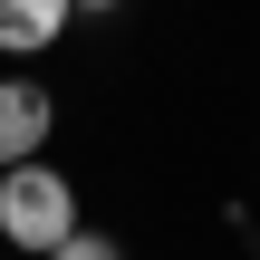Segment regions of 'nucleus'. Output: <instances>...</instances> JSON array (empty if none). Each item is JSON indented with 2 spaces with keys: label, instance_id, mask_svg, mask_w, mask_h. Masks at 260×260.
I'll use <instances>...</instances> for the list:
<instances>
[{
  "label": "nucleus",
  "instance_id": "nucleus-1",
  "mask_svg": "<svg viewBox=\"0 0 260 260\" xmlns=\"http://www.w3.org/2000/svg\"><path fill=\"white\" fill-rule=\"evenodd\" d=\"M68 232H77V183H68L48 154L10 164V174H0V241H10V251H39V260H48Z\"/></svg>",
  "mask_w": 260,
  "mask_h": 260
},
{
  "label": "nucleus",
  "instance_id": "nucleus-2",
  "mask_svg": "<svg viewBox=\"0 0 260 260\" xmlns=\"http://www.w3.org/2000/svg\"><path fill=\"white\" fill-rule=\"evenodd\" d=\"M48 125H58V96H48L39 77H0V174L29 164V154L48 145Z\"/></svg>",
  "mask_w": 260,
  "mask_h": 260
},
{
  "label": "nucleus",
  "instance_id": "nucleus-3",
  "mask_svg": "<svg viewBox=\"0 0 260 260\" xmlns=\"http://www.w3.org/2000/svg\"><path fill=\"white\" fill-rule=\"evenodd\" d=\"M68 19H77V0H0V58H39V48H58Z\"/></svg>",
  "mask_w": 260,
  "mask_h": 260
},
{
  "label": "nucleus",
  "instance_id": "nucleus-4",
  "mask_svg": "<svg viewBox=\"0 0 260 260\" xmlns=\"http://www.w3.org/2000/svg\"><path fill=\"white\" fill-rule=\"evenodd\" d=\"M48 260H125V241H116V232H87V222H77V232H68V241H58Z\"/></svg>",
  "mask_w": 260,
  "mask_h": 260
},
{
  "label": "nucleus",
  "instance_id": "nucleus-5",
  "mask_svg": "<svg viewBox=\"0 0 260 260\" xmlns=\"http://www.w3.org/2000/svg\"><path fill=\"white\" fill-rule=\"evenodd\" d=\"M77 10H87V19H106V10H125V0H77Z\"/></svg>",
  "mask_w": 260,
  "mask_h": 260
}]
</instances>
